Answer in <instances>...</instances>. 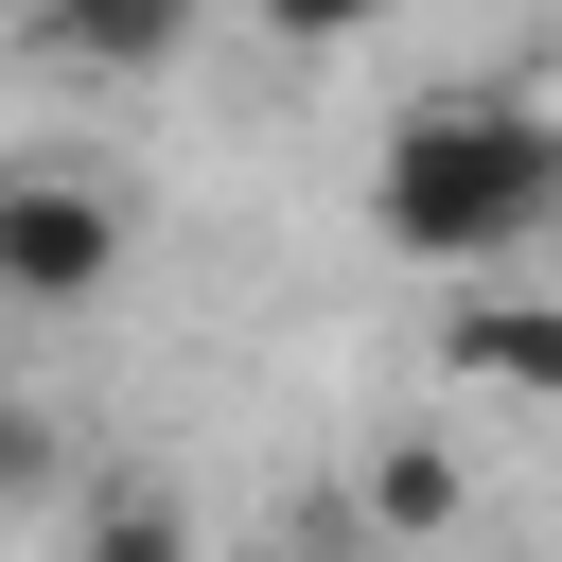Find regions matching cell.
Segmentation results:
<instances>
[{
  "mask_svg": "<svg viewBox=\"0 0 562 562\" xmlns=\"http://www.w3.org/2000/svg\"><path fill=\"white\" fill-rule=\"evenodd\" d=\"M369 228L404 263H439V281L527 263L562 228V105H527V88H422L386 123V158H369Z\"/></svg>",
  "mask_w": 562,
  "mask_h": 562,
  "instance_id": "1",
  "label": "cell"
},
{
  "mask_svg": "<svg viewBox=\"0 0 562 562\" xmlns=\"http://www.w3.org/2000/svg\"><path fill=\"white\" fill-rule=\"evenodd\" d=\"M123 281V193L105 176H53V158H0V299L70 316Z\"/></svg>",
  "mask_w": 562,
  "mask_h": 562,
  "instance_id": "2",
  "label": "cell"
},
{
  "mask_svg": "<svg viewBox=\"0 0 562 562\" xmlns=\"http://www.w3.org/2000/svg\"><path fill=\"white\" fill-rule=\"evenodd\" d=\"M439 369H457V386H492V404H562V299H544V281H457Z\"/></svg>",
  "mask_w": 562,
  "mask_h": 562,
  "instance_id": "3",
  "label": "cell"
},
{
  "mask_svg": "<svg viewBox=\"0 0 562 562\" xmlns=\"http://www.w3.org/2000/svg\"><path fill=\"white\" fill-rule=\"evenodd\" d=\"M35 53H70V70H176L193 0H35Z\"/></svg>",
  "mask_w": 562,
  "mask_h": 562,
  "instance_id": "4",
  "label": "cell"
},
{
  "mask_svg": "<svg viewBox=\"0 0 562 562\" xmlns=\"http://www.w3.org/2000/svg\"><path fill=\"white\" fill-rule=\"evenodd\" d=\"M369 527H386V544H439V527H457V457H439V439H369Z\"/></svg>",
  "mask_w": 562,
  "mask_h": 562,
  "instance_id": "5",
  "label": "cell"
},
{
  "mask_svg": "<svg viewBox=\"0 0 562 562\" xmlns=\"http://www.w3.org/2000/svg\"><path fill=\"white\" fill-rule=\"evenodd\" d=\"M70 562H193V509H176V492H105V509L70 527Z\"/></svg>",
  "mask_w": 562,
  "mask_h": 562,
  "instance_id": "6",
  "label": "cell"
},
{
  "mask_svg": "<svg viewBox=\"0 0 562 562\" xmlns=\"http://www.w3.org/2000/svg\"><path fill=\"white\" fill-rule=\"evenodd\" d=\"M263 18H281V35H369L386 0H263Z\"/></svg>",
  "mask_w": 562,
  "mask_h": 562,
  "instance_id": "7",
  "label": "cell"
},
{
  "mask_svg": "<svg viewBox=\"0 0 562 562\" xmlns=\"http://www.w3.org/2000/svg\"><path fill=\"white\" fill-rule=\"evenodd\" d=\"M18 474H35V422H18V404H0V492H18Z\"/></svg>",
  "mask_w": 562,
  "mask_h": 562,
  "instance_id": "8",
  "label": "cell"
}]
</instances>
